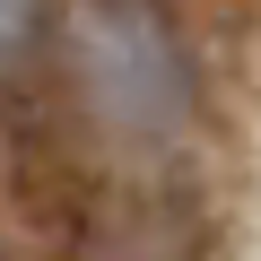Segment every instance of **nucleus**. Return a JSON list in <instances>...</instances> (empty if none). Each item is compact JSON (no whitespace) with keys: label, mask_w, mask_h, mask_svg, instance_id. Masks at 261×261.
Returning a JSON list of instances; mask_svg holds the SVG:
<instances>
[{"label":"nucleus","mask_w":261,"mask_h":261,"mask_svg":"<svg viewBox=\"0 0 261 261\" xmlns=\"http://www.w3.org/2000/svg\"><path fill=\"white\" fill-rule=\"evenodd\" d=\"M35 35H44V0H0V79L35 61Z\"/></svg>","instance_id":"f03ea898"},{"label":"nucleus","mask_w":261,"mask_h":261,"mask_svg":"<svg viewBox=\"0 0 261 261\" xmlns=\"http://www.w3.org/2000/svg\"><path fill=\"white\" fill-rule=\"evenodd\" d=\"M79 261H200V235H192V209L183 200H113L96 209V226L79 235Z\"/></svg>","instance_id":"f257e3e1"}]
</instances>
